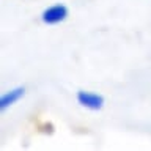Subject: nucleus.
<instances>
[{
	"instance_id": "3",
	"label": "nucleus",
	"mask_w": 151,
	"mask_h": 151,
	"mask_svg": "<svg viewBox=\"0 0 151 151\" xmlns=\"http://www.w3.org/2000/svg\"><path fill=\"white\" fill-rule=\"evenodd\" d=\"M24 94H25V88L24 87H16V88L9 90L6 93H3L2 98H0V109H2V110H6L8 107L14 106L21 98H24Z\"/></svg>"
},
{
	"instance_id": "2",
	"label": "nucleus",
	"mask_w": 151,
	"mask_h": 151,
	"mask_svg": "<svg viewBox=\"0 0 151 151\" xmlns=\"http://www.w3.org/2000/svg\"><path fill=\"white\" fill-rule=\"evenodd\" d=\"M77 102L82 107L88 109V110H101L104 107V96L98 94L94 91H87V90H79L77 91Z\"/></svg>"
},
{
	"instance_id": "1",
	"label": "nucleus",
	"mask_w": 151,
	"mask_h": 151,
	"mask_svg": "<svg viewBox=\"0 0 151 151\" xmlns=\"http://www.w3.org/2000/svg\"><path fill=\"white\" fill-rule=\"evenodd\" d=\"M68 17V8L63 3H55L52 6L46 8L41 13V21L47 25H55V24L63 22Z\"/></svg>"
}]
</instances>
